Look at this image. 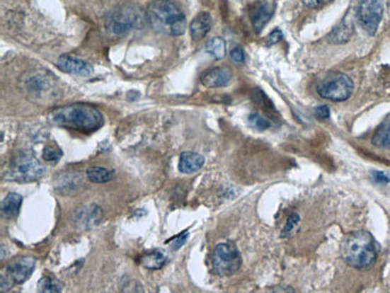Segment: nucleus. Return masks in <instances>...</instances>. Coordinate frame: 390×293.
Instances as JSON below:
<instances>
[{"label": "nucleus", "instance_id": "nucleus-27", "mask_svg": "<svg viewBox=\"0 0 390 293\" xmlns=\"http://www.w3.org/2000/svg\"><path fill=\"white\" fill-rule=\"evenodd\" d=\"M229 56H231V59H232L234 63L243 64L245 62L244 51H243L241 47L233 48L231 53H229Z\"/></svg>", "mask_w": 390, "mask_h": 293}, {"label": "nucleus", "instance_id": "nucleus-5", "mask_svg": "<svg viewBox=\"0 0 390 293\" xmlns=\"http://www.w3.org/2000/svg\"><path fill=\"white\" fill-rule=\"evenodd\" d=\"M212 261L219 277H231L241 268V253L233 243H221L214 249Z\"/></svg>", "mask_w": 390, "mask_h": 293}, {"label": "nucleus", "instance_id": "nucleus-28", "mask_svg": "<svg viewBox=\"0 0 390 293\" xmlns=\"http://www.w3.org/2000/svg\"><path fill=\"white\" fill-rule=\"evenodd\" d=\"M282 36H284V34H282L280 29L273 30V32L269 34L268 38H267V45H268V46H273V45L280 42Z\"/></svg>", "mask_w": 390, "mask_h": 293}, {"label": "nucleus", "instance_id": "nucleus-4", "mask_svg": "<svg viewBox=\"0 0 390 293\" xmlns=\"http://www.w3.org/2000/svg\"><path fill=\"white\" fill-rule=\"evenodd\" d=\"M355 84L348 76L343 72H331L319 82L317 91L323 99L341 103L352 96Z\"/></svg>", "mask_w": 390, "mask_h": 293}, {"label": "nucleus", "instance_id": "nucleus-2", "mask_svg": "<svg viewBox=\"0 0 390 293\" xmlns=\"http://www.w3.org/2000/svg\"><path fill=\"white\" fill-rule=\"evenodd\" d=\"M52 123L81 132H93L103 127V113L89 105H69L55 108L50 115Z\"/></svg>", "mask_w": 390, "mask_h": 293}, {"label": "nucleus", "instance_id": "nucleus-12", "mask_svg": "<svg viewBox=\"0 0 390 293\" xmlns=\"http://www.w3.org/2000/svg\"><path fill=\"white\" fill-rule=\"evenodd\" d=\"M57 67L60 70H63L64 72H67V74L84 76V77L91 76L93 71H94L91 64L86 63V62H83L82 59H79V58H75V57H60L58 62H57Z\"/></svg>", "mask_w": 390, "mask_h": 293}, {"label": "nucleus", "instance_id": "nucleus-15", "mask_svg": "<svg viewBox=\"0 0 390 293\" xmlns=\"http://www.w3.org/2000/svg\"><path fill=\"white\" fill-rule=\"evenodd\" d=\"M355 33V24L350 13L343 18V22L329 34V41L331 44H345L351 39Z\"/></svg>", "mask_w": 390, "mask_h": 293}, {"label": "nucleus", "instance_id": "nucleus-16", "mask_svg": "<svg viewBox=\"0 0 390 293\" xmlns=\"http://www.w3.org/2000/svg\"><path fill=\"white\" fill-rule=\"evenodd\" d=\"M23 197L16 193H10L6 197L1 201L0 205V212L1 217L4 219H15L20 213L21 206H22Z\"/></svg>", "mask_w": 390, "mask_h": 293}, {"label": "nucleus", "instance_id": "nucleus-22", "mask_svg": "<svg viewBox=\"0 0 390 293\" xmlns=\"http://www.w3.org/2000/svg\"><path fill=\"white\" fill-rule=\"evenodd\" d=\"M39 292L42 293H59L62 292V285L58 280L53 277H45L41 279L38 285Z\"/></svg>", "mask_w": 390, "mask_h": 293}, {"label": "nucleus", "instance_id": "nucleus-9", "mask_svg": "<svg viewBox=\"0 0 390 293\" xmlns=\"http://www.w3.org/2000/svg\"><path fill=\"white\" fill-rule=\"evenodd\" d=\"M141 23H142V17L139 15L138 8L129 6L115 11L108 17L107 29L110 34L122 35Z\"/></svg>", "mask_w": 390, "mask_h": 293}, {"label": "nucleus", "instance_id": "nucleus-31", "mask_svg": "<svg viewBox=\"0 0 390 293\" xmlns=\"http://www.w3.org/2000/svg\"><path fill=\"white\" fill-rule=\"evenodd\" d=\"M315 115L317 118L328 119L329 118V115H331V110L326 105H322V106H319V108H316Z\"/></svg>", "mask_w": 390, "mask_h": 293}, {"label": "nucleus", "instance_id": "nucleus-26", "mask_svg": "<svg viewBox=\"0 0 390 293\" xmlns=\"http://www.w3.org/2000/svg\"><path fill=\"white\" fill-rule=\"evenodd\" d=\"M189 238V232L186 231V232H184V234H180V236H178V237L173 238V239H171L170 242H168V244H171V246L173 248V250H178L179 248H182V246H184L186 243V239Z\"/></svg>", "mask_w": 390, "mask_h": 293}, {"label": "nucleus", "instance_id": "nucleus-29", "mask_svg": "<svg viewBox=\"0 0 390 293\" xmlns=\"http://www.w3.org/2000/svg\"><path fill=\"white\" fill-rule=\"evenodd\" d=\"M372 179L374 182L379 183V184H386L390 182V176L386 175L384 172H379V171H374L372 172Z\"/></svg>", "mask_w": 390, "mask_h": 293}, {"label": "nucleus", "instance_id": "nucleus-6", "mask_svg": "<svg viewBox=\"0 0 390 293\" xmlns=\"http://www.w3.org/2000/svg\"><path fill=\"white\" fill-rule=\"evenodd\" d=\"M36 261L33 258H18L8 263L1 273V292L8 291L12 286L23 284L35 270Z\"/></svg>", "mask_w": 390, "mask_h": 293}, {"label": "nucleus", "instance_id": "nucleus-24", "mask_svg": "<svg viewBox=\"0 0 390 293\" xmlns=\"http://www.w3.org/2000/svg\"><path fill=\"white\" fill-rule=\"evenodd\" d=\"M248 123L256 130L264 131L270 127V122L258 113H251L248 115Z\"/></svg>", "mask_w": 390, "mask_h": 293}, {"label": "nucleus", "instance_id": "nucleus-1", "mask_svg": "<svg viewBox=\"0 0 390 293\" xmlns=\"http://www.w3.org/2000/svg\"><path fill=\"white\" fill-rule=\"evenodd\" d=\"M379 246L367 231H355L347 234L341 244L343 261L355 270H369L377 260Z\"/></svg>", "mask_w": 390, "mask_h": 293}, {"label": "nucleus", "instance_id": "nucleus-20", "mask_svg": "<svg viewBox=\"0 0 390 293\" xmlns=\"http://www.w3.org/2000/svg\"><path fill=\"white\" fill-rule=\"evenodd\" d=\"M205 51L208 52L209 54H212L215 59L220 60L225 58V40L222 38H213V39L209 40L207 45H205Z\"/></svg>", "mask_w": 390, "mask_h": 293}, {"label": "nucleus", "instance_id": "nucleus-7", "mask_svg": "<svg viewBox=\"0 0 390 293\" xmlns=\"http://www.w3.org/2000/svg\"><path fill=\"white\" fill-rule=\"evenodd\" d=\"M11 175L21 183L35 182L45 175V167L32 154H21L12 161Z\"/></svg>", "mask_w": 390, "mask_h": 293}, {"label": "nucleus", "instance_id": "nucleus-8", "mask_svg": "<svg viewBox=\"0 0 390 293\" xmlns=\"http://www.w3.org/2000/svg\"><path fill=\"white\" fill-rule=\"evenodd\" d=\"M383 0H362L357 16L359 23L369 35H374L383 17Z\"/></svg>", "mask_w": 390, "mask_h": 293}, {"label": "nucleus", "instance_id": "nucleus-11", "mask_svg": "<svg viewBox=\"0 0 390 293\" xmlns=\"http://www.w3.org/2000/svg\"><path fill=\"white\" fill-rule=\"evenodd\" d=\"M232 79V70L227 67H215L203 72L201 82L207 88H222Z\"/></svg>", "mask_w": 390, "mask_h": 293}, {"label": "nucleus", "instance_id": "nucleus-10", "mask_svg": "<svg viewBox=\"0 0 390 293\" xmlns=\"http://www.w3.org/2000/svg\"><path fill=\"white\" fill-rule=\"evenodd\" d=\"M275 10V4L269 0H262L253 5L250 10V18L255 32L260 33L268 23Z\"/></svg>", "mask_w": 390, "mask_h": 293}, {"label": "nucleus", "instance_id": "nucleus-30", "mask_svg": "<svg viewBox=\"0 0 390 293\" xmlns=\"http://www.w3.org/2000/svg\"><path fill=\"white\" fill-rule=\"evenodd\" d=\"M331 1L333 0H303L304 4L312 8H322L324 5L329 4Z\"/></svg>", "mask_w": 390, "mask_h": 293}, {"label": "nucleus", "instance_id": "nucleus-23", "mask_svg": "<svg viewBox=\"0 0 390 293\" xmlns=\"http://www.w3.org/2000/svg\"><path fill=\"white\" fill-rule=\"evenodd\" d=\"M62 156H63V151H62L59 146H57L55 144V146H45L44 154H42L45 161L58 163Z\"/></svg>", "mask_w": 390, "mask_h": 293}, {"label": "nucleus", "instance_id": "nucleus-17", "mask_svg": "<svg viewBox=\"0 0 390 293\" xmlns=\"http://www.w3.org/2000/svg\"><path fill=\"white\" fill-rule=\"evenodd\" d=\"M372 143L376 146L390 149V115L374 132Z\"/></svg>", "mask_w": 390, "mask_h": 293}, {"label": "nucleus", "instance_id": "nucleus-25", "mask_svg": "<svg viewBox=\"0 0 390 293\" xmlns=\"http://www.w3.org/2000/svg\"><path fill=\"white\" fill-rule=\"evenodd\" d=\"M299 220V215L297 214V213L289 215V218L287 219V222L285 225L284 230H282V234H281V237H286V236L291 234L293 229L298 225Z\"/></svg>", "mask_w": 390, "mask_h": 293}, {"label": "nucleus", "instance_id": "nucleus-18", "mask_svg": "<svg viewBox=\"0 0 390 293\" xmlns=\"http://www.w3.org/2000/svg\"><path fill=\"white\" fill-rule=\"evenodd\" d=\"M166 263L165 255L162 254L161 251L155 250L153 253L146 255L141 260V265L147 268V270H160Z\"/></svg>", "mask_w": 390, "mask_h": 293}, {"label": "nucleus", "instance_id": "nucleus-21", "mask_svg": "<svg viewBox=\"0 0 390 293\" xmlns=\"http://www.w3.org/2000/svg\"><path fill=\"white\" fill-rule=\"evenodd\" d=\"M100 212L101 210L98 206L86 207L83 208L82 212H79L77 222H81L83 226H86V224H91V222H98Z\"/></svg>", "mask_w": 390, "mask_h": 293}, {"label": "nucleus", "instance_id": "nucleus-3", "mask_svg": "<svg viewBox=\"0 0 390 293\" xmlns=\"http://www.w3.org/2000/svg\"><path fill=\"white\" fill-rule=\"evenodd\" d=\"M146 16L156 32L173 36L183 35L185 33V16L171 0H153L148 5Z\"/></svg>", "mask_w": 390, "mask_h": 293}, {"label": "nucleus", "instance_id": "nucleus-13", "mask_svg": "<svg viewBox=\"0 0 390 293\" xmlns=\"http://www.w3.org/2000/svg\"><path fill=\"white\" fill-rule=\"evenodd\" d=\"M205 165V158L201 154L193 151H184L179 159L178 168L184 175H191L201 170Z\"/></svg>", "mask_w": 390, "mask_h": 293}, {"label": "nucleus", "instance_id": "nucleus-19", "mask_svg": "<svg viewBox=\"0 0 390 293\" xmlns=\"http://www.w3.org/2000/svg\"><path fill=\"white\" fill-rule=\"evenodd\" d=\"M87 177L91 183L95 184H103V183L110 182L113 179L112 171L103 168V167H89L87 170Z\"/></svg>", "mask_w": 390, "mask_h": 293}, {"label": "nucleus", "instance_id": "nucleus-14", "mask_svg": "<svg viewBox=\"0 0 390 293\" xmlns=\"http://www.w3.org/2000/svg\"><path fill=\"white\" fill-rule=\"evenodd\" d=\"M212 28V16L209 12H200L190 24V34L195 41L203 39Z\"/></svg>", "mask_w": 390, "mask_h": 293}]
</instances>
